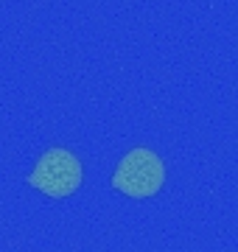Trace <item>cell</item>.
Listing matches in <instances>:
<instances>
[{"instance_id":"1","label":"cell","mask_w":238,"mask_h":252,"mask_svg":"<svg viewBox=\"0 0 238 252\" xmlns=\"http://www.w3.org/2000/svg\"><path fill=\"white\" fill-rule=\"evenodd\" d=\"M165 165L149 149H132L112 174V188L132 199H149L163 188Z\"/></svg>"},{"instance_id":"2","label":"cell","mask_w":238,"mask_h":252,"mask_svg":"<svg viewBox=\"0 0 238 252\" xmlns=\"http://www.w3.org/2000/svg\"><path fill=\"white\" fill-rule=\"evenodd\" d=\"M84 174H82V162L76 160L67 149H48L39 157L37 168L28 174V185L42 190L45 196L64 199L76 193L82 185Z\"/></svg>"}]
</instances>
